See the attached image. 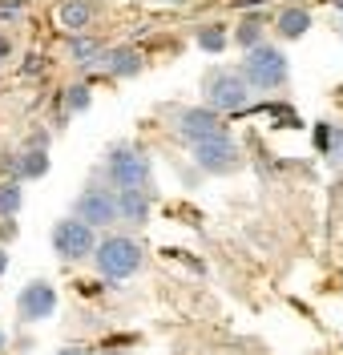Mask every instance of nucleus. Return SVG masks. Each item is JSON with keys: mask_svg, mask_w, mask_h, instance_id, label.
I'll return each instance as SVG.
<instances>
[{"mask_svg": "<svg viewBox=\"0 0 343 355\" xmlns=\"http://www.w3.org/2000/svg\"><path fill=\"white\" fill-rule=\"evenodd\" d=\"M8 57H12V41H8V37H4V33H0V65H4V61H8Z\"/></svg>", "mask_w": 343, "mask_h": 355, "instance_id": "obj_21", "label": "nucleus"}, {"mask_svg": "<svg viewBox=\"0 0 343 355\" xmlns=\"http://www.w3.org/2000/svg\"><path fill=\"white\" fill-rule=\"evenodd\" d=\"M194 162H198L202 174H218L222 178V174H234V170H238L243 154H238L234 137L222 133V137H210V141H202V146H194Z\"/></svg>", "mask_w": 343, "mask_h": 355, "instance_id": "obj_8", "label": "nucleus"}, {"mask_svg": "<svg viewBox=\"0 0 343 355\" xmlns=\"http://www.w3.org/2000/svg\"><path fill=\"white\" fill-rule=\"evenodd\" d=\"M315 146H319V154L327 157L331 166H343V125L319 121V125H315Z\"/></svg>", "mask_w": 343, "mask_h": 355, "instance_id": "obj_15", "label": "nucleus"}, {"mask_svg": "<svg viewBox=\"0 0 343 355\" xmlns=\"http://www.w3.org/2000/svg\"><path fill=\"white\" fill-rule=\"evenodd\" d=\"M97 230L93 226H85L81 218H61L57 226H53V250H57V259L61 263H85V259H93V250H97Z\"/></svg>", "mask_w": 343, "mask_h": 355, "instance_id": "obj_4", "label": "nucleus"}, {"mask_svg": "<svg viewBox=\"0 0 343 355\" xmlns=\"http://www.w3.org/2000/svg\"><path fill=\"white\" fill-rule=\"evenodd\" d=\"M93 266L105 283H125L146 266V250L134 234H105L93 250Z\"/></svg>", "mask_w": 343, "mask_h": 355, "instance_id": "obj_1", "label": "nucleus"}, {"mask_svg": "<svg viewBox=\"0 0 343 355\" xmlns=\"http://www.w3.org/2000/svg\"><path fill=\"white\" fill-rule=\"evenodd\" d=\"M105 174H109V182L117 190H146V182L154 174V162H150V154L141 146L117 141L109 150V157H105Z\"/></svg>", "mask_w": 343, "mask_h": 355, "instance_id": "obj_2", "label": "nucleus"}, {"mask_svg": "<svg viewBox=\"0 0 343 355\" xmlns=\"http://www.w3.org/2000/svg\"><path fill=\"white\" fill-rule=\"evenodd\" d=\"M234 41L243 44L247 53L258 49V44H267V41H263V21H258V17H243V24L234 28Z\"/></svg>", "mask_w": 343, "mask_h": 355, "instance_id": "obj_18", "label": "nucleus"}, {"mask_svg": "<svg viewBox=\"0 0 343 355\" xmlns=\"http://www.w3.org/2000/svg\"><path fill=\"white\" fill-rule=\"evenodd\" d=\"M57 21L65 24L73 37H81L93 21V4L89 0H61V8H57Z\"/></svg>", "mask_w": 343, "mask_h": 355, "instance_id": "obj_13", "label": "nucleus"}, {"mask_svg": "<svg viewBox=\"0 0 343 355\" xmlns=\"http://www.w3.org/2000/svg\"><path fill=\"white\" fill-rule=\"evenodd\" d=\"M49 174V150H37L28 146L12 157V182H33V178H45Z\"/></svg>", "mask_w": 343, "mask_h": 355, "instance_id": "obj_11", "label": "nucleus"}, {"mask_svg": "<svg viewBox=\"0 0 343 355\" xmlns=\"http://www.w3.org/2000/svg\"><path fill=\"white\" fill-rule=\"evenodd\" d=\"M21 206H24V190H21V182H0V218L4 222H12L17 214H21Z\"/></svg>", "mask_w": 343, "mask_h": 355, "instance_id": "obj_17", "label": "nucleus"}, {"mask_svg": "<svg viewBox=\"0 0 343 355\" xmlns=\"http://www.w3.org/2000/svg\"><path fill=\"white\" fill-rule=\"evenodd\" d=\"M194 41H198V49H206V53H222V49L230 44V37H227V28H222V24H202Z\"/></svg>", "mask_w": 343, "mask_h": 355, "instance_id": "obj_19", "label": "nucleus"}, {"mask_svg": "<svg viewBox=\"0 0 343 355\" xmlns=\"http://www.w3.org/2000/svg\"><path fill=\"white\" fill-rule=\"evenodd\" d=\"M53 311H57V287L49 279L24 283L21 295H17V319L21 323H45V319H53Z\"/></svg>", "mask_w": 343, "mask_h": 355, "instance_id": "obj_7", "label": "nucleus"}, {"mask_svg": "<svg viewBox=\"0 0 343 355\" xmlns=\"http://www.w3.org/2000/svg\"><path fill=\"white\" fill-rule=\"evenodd\" d=\"M4 347H8V335H4V327H0V355H4Z\"/></svg>", "mask_w": 343, "mask_h": 355, "instance_id": "obj_25", "label": "nucleus"}, {"mask_svg": "<svg viewBox=\"0 0 343 355\" xmlns=\"http://www.w3.org/2000/svg\"><path fill=\"white\" fill-rule=\"evenodd\" d=\"M247 101H251V85L243 81V73L218 69V73L206 77V105L214 113H234V110H243Z\"/></svg>", "mask_w": 343, "mask_h": 355, "instance_id": "obj_5", "label": "nucleus"}, {"mask_svg": "<svg viewBox=\"0 0 343 355\" xmlns=\"http://www.w3.org/2000/svg\"><path fill=\"white\" fill-rule=\"evenodd\" d=\"M97 355H134V352H125V347H109V352H97Z\"/></svg>", "mask_w": 343, "mask_h": 355, "instance_id": "obj_24", "label": "nucleus"}, {"mask_svg": "<svg viewBox=\"0 0 343 355\" xmlns=\"http://www.w3.org/2000/svg\"><path fill=\"white\" fill-rule=\"evenodd\" d=\"M4 270H8V250L0 246V279H4Z\"/></svg>", "mask_w": 343, "mask_h": 355, "instance_id": "obj_23", "label": "nucleus"}, {"mask_svg": "<svg viewBox=\"0 0 343 355\" xmlns=\"http://www.w3.org/2000/svg\"><path fill=\"white\" fill-rule=\"evenodd\" d=\"M57 355H93V352H89V347H61Z\"/></svg>", "mask_w": 343, "mask_h": 355, "instance_id": "obj_22", "label": "nucleus"}, {"mask_svg": "<svg viewBox=\"0 0 343 355\" xmlns=\"http://www.w3.org/2000/svg\"><path fill=\"white\" fill-rule=\"evenodd\" d=\"M65 110H69V113L89 110V85H69V89H65Z\"/></svg>", "mask_w": 343, "mask_h": 355, "instance_id": "obj_20", "label": "nucleus"}, {"mask_svg": "<svg viewBox=\"0 0 343 355\" xmlns=\"http://www.w3.org/2000/svg\"><path fill=\"white\" fill-rule=\"evenodd\" d=\"M274 33L279 37H287V41H299L303 33H311V8H279V17H274Z\"/></svg>", "mask_w": 343, "mask_h": 355, "instance_id": "obj_12", "label": "nucleus"}, {"mask_svg": "<svg viewBox=\"0 0 343 355\" xmlns=\"http://www.w3.org/2000/svg\"><path fill=\"white\" fill-rule=\"evenodd\" d=\"M243 81L251 89H279L287 85V53L283 49H274V44H258V49H251L247 57H243Z\"/></svg>", "mask_w": 343, "mask_h": 355, "instance_id": "obj_3", "label": "nucleus"}, {"mask_svg": "<svg viewBox=\"0 0 343 355\" xmlns=\"http://www.w3.org/2000/svg\"><path fill=\"white\" fill-rule=\"evenodd\" d=\"M117 202V222L121 226H141V222H150V210H154V202L146 190H121L114 194Z\"/></svg>", "mask_w": 343, "mask_h": 355, "instance_id": "obj_10", "label": "nucleus"}, {"mask_svg": "<svg viewBox=\"0 0 343 355\" xmlns=\"http://www.w3.org/2000/svg\"><path fill=\"white\" fill-rule=\"evenodd\" d=\"M141 65H146V57L137 53L134 44H121V49H114V53H105V69H109L114 77H137Z\"/></svg>", "mask_w": 343, "mask_h": 355, "instance_id": "obj_14", "label": "nucleus"}, {"mask_svg": "<svg viewBox=\"0 0 343 355\" xmlns=\"http://www.w3.org/2000/svg\"><path fill=\"white\" fill-rule=\"evenodd\" d=\"M73 218H81L85 226L93 230H101V226H114L117 222V202L109 190H101V186H89V190H81V198L73 202Z\"/></svg>", "mask_w": 343, "mask_h": 355, "instance_id": "obj_9", "label": "nucleus"}, {"mask_svg": "<svg viewBox=\"0 0 343 355\" xmlns=\"http://www.w3.org/2000/svg\"><path fill=\"white\" fill-rule=\"evenodd\" d=\"M331 4H335V8H340V12H343V0H331Z\"/></svg>", "mask_w": 343, "mask_h": 355, "instance_id": "obj_26", "label": "nucleus"}, {"mask_svg": "<svg viewBox=\"0 0 343 355\" xmlns=\"http://www.w3.org/2000/svg\"><path fill=\"white\" fill-rule=\"evenodd\" d=\"M69 57L77 65H105V53L93 37H69Z\"/></svg>", "mask_w": 343, "mask_h": 355, "instance_id": "obj_16", "label": "nucleus"}, {"mask_svg": "<svg viewBox=\"0 0 343 355\" xmlns=\"http://www.w3.org/2000/svg\"><path fill=\"white\" fill-rule=\"evenodd\" d=\"M174 133L182 137L186 146H202V141H210V137H222V133H227V121H222V113H214L210 105H198V110L178 113Z\"/></svg>", "mask_w": 343, "mask_h": 355, "instance_id": "obj_6", "label": "nucleus"}, {"mask_svg": "<svg viewBox=\"0 0 343 355\" xmlns=\"http://www.w3.org/2000/svg\"><path fill=\"white\" fill-rule=\"evenodd\" d=\"M340 41H343V24H340Z\"/></svg>", "mask_w": 343, "mask_h": 355, "instance_id": "obj_27", "label": "nucleus"}]
</instances>
